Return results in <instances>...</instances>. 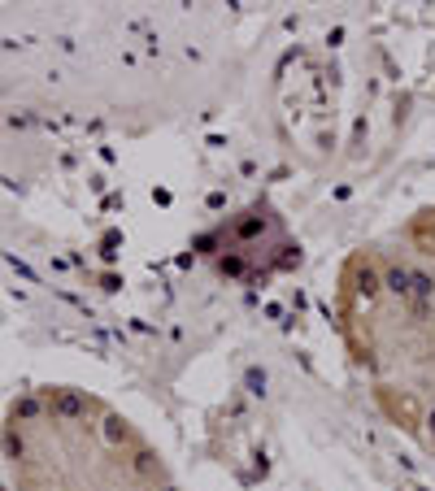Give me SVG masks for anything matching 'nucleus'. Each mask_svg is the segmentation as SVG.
<instances>
[{"label":"nucleus","instance_id":"obj_1","mask_svg":"<svg viewBox=\"0 0 435 491\" xmlns=\"http://www.w3.org/2000/svg\"><path fill=\"white\" fill-rule=\"evenodd\" d=\"M335 313L375 400L435 452V209L344 261Z\"/></svg>","mask_w":435,"mask_h":491}]
</instances>
